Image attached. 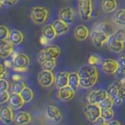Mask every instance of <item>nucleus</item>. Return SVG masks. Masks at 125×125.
<instances>
[{
  "label": "nucleus",
  "mask_w": 125,
  "mask_h": 125,
  "mask_svg": "<svg viewBox=\"0 0 125 125\" xmlns=\"http://www.w3.org/2000/svg\"><path fill=\"white\" fill-rule=\"evenodd\" d=\"M80 80V86L83 88H90L96 84L99 78L98 70L95 66L90 64L81 66L77 70Z\"/></svg>",
  "instance_id": "nucleus-1"
},
{
  "label": "nucleus",
  "mask_w": 125,
  "mask_h": 125,
  "mask_svg": "<svg viewBox=\"0 0 125 125\" xmlns=\"http://www.w3.org/2000/svg\"><path fill=\"white\" fill-rule=\"evenodd\" d=\"M61 53V50L60 47L57 45H49L47 46L43 49H42L40 52H38L37 56V60L39 63L47 60V59H55L60 56Z\"/></svg>",
  "instance_id": "nucleus-2"
},
{
  "label": "nucleus",
  "mask_w": 125,
  "mask_h": 125,
  "mask_svg": "<svg viewBox=\"0 0 125 125\" xmlns=\"http://www.w3.org/2000/svg\"><path fill=\"white\" fill-rule=\"evenodd\" d=\"M31 19L36 24H43L49 17V10L42 6H33L31 9Z\"/></svg>",
  "instance_id": "nucleus-3"
},
{
  "label": "nucleus",
  "mask_w": 125,
  "mask_h": 125,
  "mask_svg": "<svg viewBox=\"0 0 125 125\" xmlns=\"http://www.w3.org/2000/svg\"><path fill=\"white\" fill-rule=\"evenodd\" d=\"M93 4L92 0H80L78 3V14L81 21L87 22L92 18Z\"/></svg>",
  "instance_id": "nucleus-4"
},
{
  "label": "nucleus",
  "mask_w": 125,
  "mask_h": 125,
  "mask_svg": "<svg viewBox=\"0 0 125 125\" xmlns=\"http://www.w3.org/2000/svg\"><path fill=\"white\" fill-rule=\"evenodd\" d=\"M30 63V59L27 55L23 53L16 54L13 58V69L16 71L22 72L24 71L28 67Z\"/></svg>",
  "instance_id": "nucleus-5"
},
{
  "label": "nucleus",
  "mask_w": 125,
  "mask_h": 125,
  "mask_svg": "<svg viewBox=\"0 0 125 125\" xmlns=\"http://www.w3.org/2000/svg\"><path fill=\"white\" fill-rule=\"evenodd\" d=\"M90 38H91L92 42L94 46L98 49H100L105 45H106L109 37L100 31L99 30L95 28L90 33Z\"/></svg>",
  "instance_id": "nucleus-6"
},
{
  "label": "nucleus",
  "mask_w": 125,
  "mask_h": 125,
  "mask_svg": "<svg viewBox=\"0 0 125 125\" xmlns=\"http://www.w3.org/2000/svg\"><path fill=\"white\" fill-rule=\"evenodd\" d=\"M83 113L90 122L94 123L101 116V108L98 104L88 103L84 108Z\"/></svg>",
  "instance_id": "nucleus-7"
},
{
  "label": "nucleus",
  "mask_w": 125,
  "mask_h": 125,
  "mask_svg": "<svg viewBox=\"0 0 125 125\" xmlns=\"http://www.w3.org/2000/svg\"><path fill=\"white\" fill-rule=\"evenodd\" d=\"M76 11L71 6H66L62 9L59 12V19L61 20L68 25L72 24L75 21Z\"/></svg>",
  "instance_id": "nucleus-8"
},
{
  "label": "nucleus",
  "mask_w": 125,
  "mask_h": 125,
  "mask_svg": "<svg viewBox=\"0 0 125 125\" xmlns=\"http://www.w3.org/2000/svg\"><path fill=\"white\" fill-rule=\"evenodd\" d=\"M54 81L55 76L52 71L43 70L38 74V82L43 88L50 87L54 83Z\"/></svg>",
  "instance_id": "nucleus-9"
},
{
  "label": "nucleus",
  "mask_w": 125,
  "mask_h": 125,
  "mask_svg": "<svg viewBox=\"0 0 125 125\" xmlns=\"http://www.w3.org/2000/svg\"><path fill=\"white\" fill-rule=\"evenodd\" d=\"M118 62L113 59H105L101 62V69L106 74H114L118 70Z\"/></svg>",
  "instance_id": "nucleus-10"
},
{
  "label": "nucleus",
  "mask_w": 125,
  "mask_h": 125,
  "mask_svg": "<svg viewBox=\"0 0 125 125\" xmlns=\"http://www.w3.org/2000/svg\"><path fill=\"white\" fill-rule=\"evenodd\" d=\"M119 91H120V81L113 82V84L109 85V87L107 89V95L114 102V104L120 105L123 103V99H121L119 95Z\"/></svg>",
  "instance_id": "nucleus-11"
},
{
  "label": "nucleus",
  "mask_w": 125,
  "mask_h": 125,
  "mask_svg": "<svg viewBox=\"0 0 125 125\" xmlns=\"http://www.w3.org/2000/svg\"><path fill=\"white\" fill-rule=\"evenodd\" d=\"M107 96V92L105 90H94L88 95V102L90 104H99Z\"/></svg>",
  "instance_id": "nucleus-12"
},
{
  "label": "nucleus",
  "mask_w": 125,
  "mask_h": 125,
  "mask_svg": "<svg viewBox=\"0 0 125 125\" xmlns=\"http://www.w3.org/2000/svg\"><path fill=\"white\" fill-rule=\"evenodd\" d=\"M106 48L110 52L119 53L122 52L124 49V42H120L113 36H109V40L106 43Z\"/></svg>",
  "instance_id": "nucleus-13"
},
{
  "label": "nucleus",
  "mask_w": 125,
  "mask_h": 125,
  "mask_svg": "<svg viewBox=\"0 0 125 125\" xmlns=\"http://www.w3.org/2000/svg\"><path fill=\"white\" fill-rule=\"evenodd\" d=\"M45 115L48 118L53 122H60L62 120V114L60 110L56 106L49 105L45 109Z\"/></svg>",
  "instance_id": "nucleus-14"
},
{
  "label": "nucleus",
  "mask_w": 125,
  "mask_h": 125,
  "mask_svg": "<svg viewBox=\"0 0 125 125\" xmlns=\"http://www.w3.org/2000/svg\"><path fill=\"white\" fill-rule=\"evenodd\" d=\"M95 28L99 30L105 34L108 35V36H112V35L115 33L116 31V24L113 22H109V21H103L100 22L98 24Z\"/></svg>",
  "instance_id": "nucleus-15"
},
{
  "label": "nucleus",
  "mask_w": 125,
  "mask_h": 125,
  "mask_svg": "<svg viewBox=\"0 0 125 125\" xmlns=\"http://www.w3.org/2000/svg\"><path fill=\"white\" fill-rule=\"evenodd\" d=\"M25 103L23 102L21 95L17 93L12 92L10 94L9 99H8V104L13 109H21Z\"/></svg>",
  "instance_id": "nucleus-16"
},
{
  "label": "nucleus",
  "mask_w": 125,
  "mask_h": 125,
  "mask_svg": "<svg viewBox=\"0 0 125 125\" xmlns=\"http://www.w3.org/2000/svg\"><path fill=\"white\" fill-rule=\"evenodd\" d=\"M13 52V45L9 40L0 41V58L6 59Z\"/></svg>",
  "instance_id": "nucleus-17"
},
{
  "label": "nucleus",
  "mask_w": 125,
  "mask_h": 125,
  "mask_svg": "<svg viewBox=\"0 0 125 125\" xmlns=\"http://www.w3.org/2000/svg\"><path fill=\"white\" fill-rule=\"evenodd\" d=\"M10 106L9 105H4L0 108V120L3 123L10 124L13 121V113Z\"/></svg>",
  "instance_id": "nucleus-18"
},
{
  "label": "nucleus",
  "mask_w": 125,
  "mask_h": 125,
  "mask_svg": "<svg viewBox=\"0 0 125 125\" xmlns=\"http://www.w3.org/2000/svg\"><path fill=\"white\" fill-rule=\"evenodd\" d=\"M90 32L88 28L86 26L83 24H80L75 27L73 31V35L75 39H77V41L83 42L85 41L89 36Z\"/></svg>",
  "instance_id": "nucleus-19"
},
{
  "label": "nucleus",
  "mask_w": 125,
  "mask_h": 125,
  "mask_svg": "<svg viewBox=\"0 0 125 125\" xmlns=\"http://www.w3.org/2000/svg\"><path fill=\"white\" fill-rule=\"evenodd\" d=\"M74 95H75V91H73V90L70 87H69L68 85L65 86L63 88H59L58 93H57L59 99L65 102L71 100L74 97Z\"/></svg>",
  "instance_id": "nucleus-20"
},
{
  "label": "nucleus",
  "mask_w": 125,
  "mask_h": 125,
  "mask_svg": "<svg viewBox=\"0 0 125 125\" xmlns=\"http://www.w3.org/2000/svg\"><path fill=\"white\" fill-rule=\"evenodd\" d=\"M52 26L53 27L55 31H56L57 36L66 34L70 30V25H68L67 23H66L60 19L54 21L52 23Z\"/></svg>",
  "instance_id": "nucleus-21"
},
{
  "label": "nucleus",
  "mask_w": 125,
  "mask_h": 125,
  "mask_svg": "<svg viewBox=\"0 0 125 125\" xmlns=\"http://www.w3.org/2000/svg\"><path fill=\"white\" fill-rule=\"evenodd\" d=\"M31 115L27 112H18L13 116V123L16 125H25L31 121Z\"/></svg>",
  "instance_id": "nucleus-22"
},
{
  "label": "nucleus",
  "mask_w": 125,
  "mask_h": 125,
  "mask_svg": "<svg viewBox=\"0 0 125 125\" xmlns=\"http://www.w3.org/2000/svg\"><path fill=\"white\" fill-rule=\"evenodd\" d=\"M24 36L23 34L19 30H12L10 31V36L8 40H9L13 45H20L23 42Z\"/></svg>",
  "instance_id": "nucleus-23"
},
{
  "label": "nucleus",
  "mask_w": 125,
  "mask_h": 125,
  "mask_svg": "<svg viewBox=\"0 0 125 125\" xmlns=\"http://www.w3.org/2000/svg\"><path fill=\"white\" fill-rule=\"evenodd\" d=\"M113 22L116 25L125 27V9H119L114 12L113 16Z\"/></svg>",
  "instance_id": "nucleus-24"
},
{
  "label": "nucleus",
  "mask_w": 125,
  "mask_h": 125,
  "mask_svg": "<svg viewBox=\"0 0 125 125\" xmlns=\"http://www.w3.org/2000/svg\"><path fill=\"white\" fill-rule=\"evenodd\" d=\"M68 77L69 73L67 72H60L55 77V83L56 87L59 88H63L68 85Z\"/></svg>",
  "instance_id": "nucleus-25"
},
{
  "label": "nucleus",
  "mask_w": 125,
  "mask_h": 125,
  "mask_svg": "<svg viewBox=\"0 0 125 125\" xmlns=\"http://www.w3.org/2000/svg\"><path fill=\"white\" fill-rule=\"evenodd\" d=\"M101 6L105 13H113L117 8L116 0H102Z\"/></svg>",
  "instance_id": "nucleus-26"
},
{
  "label": "nucleus",
  "mask_w": 125,
  "mask_h": 125,
  "mask_svg": "<svg viewBox=\"0 0 125 125\" xmlns=\"http://www.w3.org/2000/svg\"><path fill=\"white\" fill-rule=\"evenodd\" d=\"M56 36L57 34L52 24L46 25L45 27H43L42 31V37L45 38L47 41H52L53 39L56 38Z\"/></svg>",
  "instance_id": "nucleus-27"
},
{
  "label": "nucleus",
  "mask_w": 125,
  "mask_h": 125,
  "mask_svg": "<svg viewBox=\"0 0 125 125\" xmlns=\"http://www.w3.org/2000/svg\"><path fill=\"white\" fill-rule=\"evenodd\" d=\"M68 86L71 88L73 91H76L80 86V80L77 73L72 72L69 73L68 77Z\"/></svg>",
  "instance_id": "nucleus-28"
},
{
  "label": "nucleus",
  "mask_w": 125,
  "mask_h": 125,
  "mask_svg": "<svg viewBox=\"0 0 125 125\" xmlns=\"http://www.w3.org/2000/svg\"><path fill=\"white\" fill-rule=\"evenodd\" d=\"M20 95H21V96L24 103H29V102H31L34 98L33 91L27 87H25L23 88V91L20 93Z\"/></svg>",
  "instance_id": "nucleus-29"
},
{
  "label": "nucleus",
  "mask_w": 125,
  "mask_h": 125,
  "mask_svg": "<svg viewBox=\"0 0 125 125\" xmlns=\"http://www.w3.org/2000/svg\"><path fill=\"white\" fill-rule=\"evenodd\" d=\"M40 64L42 66V69L44 70L52 71L56 65V61L55 59H47V60H44Z\"/></svg>",
  "instance_id": "nucleus-30"
},
{
  "label": "nucleus",
  "mask_w": 125,
  "mask_h": 125,
  "mask_svg": "<svg viewBox=\"0 0 125 125\" xmlns=\"http://www.w3.org/2000/svg\"><path fill=\"white\" fill-rule=\"evenodd\" d=\"M113 116H114V112H113L112 108L101 109V117L104 119L106 122L112 120Z\"/></svg>",
  "instance_id": "nucleus-31"
},
{
  "label": "nucleus",
  "mask_w": 125,
  "mask_h": 125,
  "mask_svg": "<svg viewBox=\"0 0 125 125\" xmlns=\"http://www.w3.org/2000/svg\"><path fill=\"white\" fill-rule=\"evenodd\" d=\"M113 104H114L113 100L110 97L107 96L106 98H105L103 101H101L98 105H99V107L101 109H108V108H112Z\"/></svg>",
  "instance_id": "nucleus-32"
},
{
  "label": "nucleus",
  "mask_w": 125,
  "mask_h": 125,
  "mask_svg": "<svg viewBox=\"0 0 125 125\" xmlns=\"http://www.w3.org/2000/svg\"><path fill=\"white\" fill-rule=\"evenodd\" d=\"M25 87H26L25 84L23 83V82H22L21 81H14L13 85H12V91H13V92H14V93L20 94Z\"/></svg>",
  "instance_id": "nucleus-33"
},
{
  "label": "nucleus",
  "mask_w": 125,
  "mask_h": 125,
  "mask_svg": "<svg viewBox=\"0 0 125 125\" xmlns=\"http://www.w3.org/2000/svg\"><path fill=\"white\" fill-rule=\"evenodd\" d=\"M10 31L6 25H0V41H5L9 38Z\"/></svg>",
  "instance_id": "nucleus-34"
},
{
  "label": "nucleus",
  "mask_w": 125,
  "mask_h": 125,
  "mask_svg": "<svg viewBox=\"0 0 125 125\" xmlns=\"http://www.w3.org/2000/svg\"><path fill=\"white\" fill-rule=\"evenodd\" d=\"M113 36L114 37L116 40L122 42H125V28L116 29L115 33L113 34Z\"/></svg>",
  "instance_id": "nucleus-35"
},
{
  "label": "nucleus",
  "mask_w": 125,
  "mask_h": 125,
  "mask_svg": "<svg viewBox=\"0 0 125 125\" xmlns=\"http://www.w3.org/2000/svg\"><path fill=\"white\" fill-rule=\"evenodd\" d=\"M118 70L117 72L120 75H125V55H122L118 60Z\"/></svg>",
  "instance_id": "nucleus-36"
},
{
  "label": "nucleus",
  "mask_w": 125,
  "mask_h": 125,
  "mask_svg": "<svg viewBox=\"0 0 125 125\" xmlns=\"http://www.w3.org/2000/svg\"><path fill=\"white\" fill-rule=\"evenodd\" d=\"M10 97V94L7 91L6 92H0V104H3L8 102Z\"/></svg>",
  "instance_id": "nucleus-37"
},
{
  "label": "nucleus",
  "mask_w": 125,
  "mask_h": 125,
  "mask_svg": "<svg viewBox=\"0 0 125 125\" xmlns=\"http://www.w3.org/2000/svg\"><path fill=\"white\" fill-rule=\"evenodd\" d=\"M9 88V82L5 79H0V92H6Z\"/></svg>",
  "instance_id": "nucleus-38"
},
{
  "label": "nucleus",
  "mask_w": 125,
  "mask_h": 125,
  "mask_svg": "<svg viewBox=\"0 0 125 125\" xmlns=\"http://www.w3.org/2000/svg\"><path fill=\"white\" fill-rule=\"evenodd\" d=\"M98 62V58L94 56V55H92V56H91L89 57L88 59V64L92 65V66H94L95 63H97Z\"/></svg>",
  "instance_id": "nucleus-39"
},
{
  "label": "nucleus",
  "mask_w": 125,
  "mask_h": 125,
  "mask_svg": "<svg viewBox=\"0 0 125 125\" xmlns=\"http://www.w3.org/2000/svg\"><path fill=\"white\" fill-rule=\"evenodd\" d=\"M107 123L104 119H103L102 117L100 116L99 119H97L95 122H94L93 125H107Z\"/></svg>",
  "instance_id": "nucleus-40"
},
{
  "label": "nucleus",
  "mask_w": 125,
  "mask_h": 125,
  "mask_svg": "<svg viewBox=\"0 0 125 125\" xmlns=\"http://www.w3.org/2000/svg\"><path fill=\"white\" fill-rule=\"evenodd\" d=\"M6 75V66L0 62V79H2Z\"/></svg>",
  "instance_id": "nucleus-41"
},
{
  "label": "nucleus",
  "mask_w": 125,
  "mask_h": 125,
  "mask_svg": "<svg viewBox=\"0 0 125 125\" xmlns=\"http://www.w3.org/2000/svg\"><path fill=\"white\" fill-rule=\"evenodd\" d=\"M19 0H2L3 4L7 6H13L15 4H17Z\"/></svg>",
  "instance_id": "nucleus-42"
},
{
  "label": "nucleus",
  "mask_w": 125,
  "mask_h": 125,
  "mask_svg": "<svg viewBox=\"0 0 125 125\" xmlns=\"http://www.w3.org/2000/svg\"><path fill=\"white\" fill-rule=\"evenodd\" d=\"M107 125H121V124L118 120H112L110 121H109V122L107 123Z\"/></svg>",
  "instance_id": "nucleus-43"
},
{
  "label": "nucleus",
  "mask_w": 125,
  "mask_h": 125,
  "mask_svg": "<svg viewBox=\"0 0 125 125\" xmlns=\"http://www.w3.org/2000/svg\"><path fill=\"white\" fill-rule=\"evenodd\" d=\"M2 0H0V9H1V6H2Z\"/></svg>",
  "instance_id": "nucleus-44"
},
{
  "label": "nucleus",
  "mask_w": 125,
  "mask_h": 125,
  "mask_svg": "<svg viewBox=\"0 0 125 125\" xmlns=\"http://www.w3.org/2000/svg\"><path fill=\"white\" fill-rule=\"evenodd\" d=\"M79 1H80V0H79Z\"/></svg>",
  "instance_id": "nucleus-45"
}]
</instances>
